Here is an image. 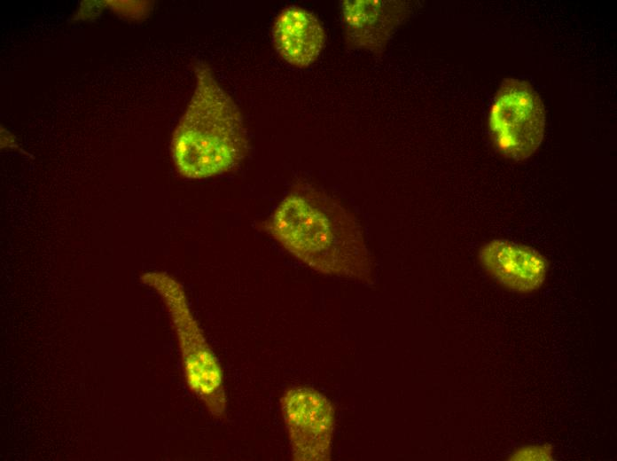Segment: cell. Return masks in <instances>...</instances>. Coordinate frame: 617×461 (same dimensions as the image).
<instances>
[{"instance_id":"obj_2","label":"cell","mask_w":617,"mask_h":461,"mask_svg":"<svg viewBox=\"0 0 617 461\" xmlns=\"http://www.w3.org/2000/svg\"><path fill=\"white\" fill-rule=\"evenodd\" d=\"M196 86L172 137L178 172L201 179L235 168L247 153L243 116L205 64L195 67Z\"/></svg>"},{"instance_id":"obj_7","label":"cell","mask_w":617,"mask_h":461,"mask_svg":"<svg viewBox=\"0 0 617 461\" xmlns=\"http://www.w3.org/2000/svg\"><path fill=\"white\" fill-rule=\"evenodd\" d=\"M341 10L349 43L374 52L383 50L406 12L393 1H343Z\"/></svg>"},{"instance_id":"obj_5","label":"cell","mask_w":617,"mask_h":461,"mask_svg":"<svg viewBox=\"0 0 617 461\" xmlns=\"http://www.w3.org/2000/svg\"><path fill=\"white\" fill-rule=\"evenodd\" d=\"M480 261L499 284L520 293L538 289L548 271V262L538 251L505 239H495L483 245Z\"/></svg>"},{"instance_id":"obj_4","label":"cell","mask_w":617,"mask_h":461,"mask_svg":"<svg viewBox=\"0 0 617 461\" xmlns=\"http://www.w3.org/2000/svg\"><path fill=\"white\" fill-rule=\"evenodd\" d=\"M283 410L293 451L300 459H323L330 450L333 414L329 402L308 389L288 392Z\"/></svg>"},{"instance_id":"obj_1","label":"cell","mask_w":617,"mask_h":461,"mask_svg":"<svg viewBox=\"0 0 617 461\" xmlns=\"http://www.w3.org/2000/svg\"><path fill=\"white\" fill-rule=\"evenodd\" d=\"M267 227L285 249L317 271L360 279L371 274V258L360 225L319 191L299 187L291 191Z\"/></svg>"},{"instance_id":"obj_3","label":"cell","mask_w":617,"mask_h":461,"mask_svg":"<svg viewBox=\"0 0 617 461\" xmlns=\"http://www.w3.org/2000/svg\"><path fill=\"white\" fill-rule=\"evenodd\" d=\"M488 128L505 158L520 161L534 154L543 138L545 110L533 86L519 79L504 80L489 111Z\"/></svg>"},{"instance_id":"obj_6","label":"cell","mask_w":617,"mask_h":461,"mask_svg":"<svg viewBox=\"0 0 617 461\" xmlns=\"http://www.w3.org/2000/svg\"><path fill=\"white\" fill-rule=\"evenodd\" d=\"M272 40L277 52L285 61L301 68L318 58L325 43V33L312 12L289 6L276 17Z\"/></svg>"}]
</instances>
